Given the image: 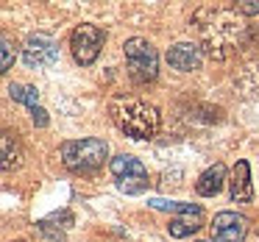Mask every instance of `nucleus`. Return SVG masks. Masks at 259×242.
Segmentation results:
<instances>
[{
  "label": "nucleus",
  "instance_id": "nucleus-1",
  "mask_svg": "<svg viewBox=\"0 0 259 242\" xmlns=\"http://www.w3.org/2000/svg\"><path fill=\"white\" fill-rule=\"evenodd\" d=\"M192 23L198 31V47L214 62L231 59L248 42V28L234 6H201L192 14Z\"/></svg>",
  "mask_w": 259,
  "mask_h": 242
},
{
  "label": "nucleus",
  "instance_id": "nucleus-2",
  "mask_svg": "<svg viewBox=\"0 0 259 242\" xmlns=\"http://www.w3.org/2000/svg\"><path fill=\"white\" fill-rule=\"evenodd\" d=\"M112 120L131 139H153L162 125V114L153 103L131 95H120L112 101Z\"/></svg>",
  "mask_w": 259,
  "mask_h": 242
},
{
  "label": "nucleus",
  "instance_id": "nucleus-3",
  "mask_svg": "<svg viewBox=\"0 0 259 242\" xmlns=\"http://www.w3.org/2000/svg\"><path fill=\"white\" fill-rule=\"evenodd\" d=\"M109 156V148L103 139H95V136H84V139H70L62 145L59 151V159L62 164L70 170V173H92L98 170Z\"/></svg>",
  "mask_w": 259,
  "mask_h": 242
},
{
  "label": "nucleus",
  "instance_id": "nucleus-4",
  "mask_svg": "<svg viewBox=\"0 0 259 242\" xmlns=\"http://www.w3.org/2000/svg\"><path fill=\"white\" fill-rule=\"evenodd\" d=\"M125 53V67H128V78L134 84H151L159 75V53L142 36H134L123 45Z\"/></svg>",
  "mask_w": 259,
  "mask_h": 242
},
{
  "label": "nucleus",
  "instance_id": "nucleus-5",
  "mask_svg": "<svg viewBox=\"0 0 259 242\" xmlns=\"http://www.w3.org/2000/svg\"><path fill=\"white\" fill-rule=\"evenodd\" d=\"M103 42H106V34H103L98 25H90V23H81L73 28L70 34V51H73V59L81 64V67H90L92 62L98 59Z\"/></svg>",
  "mask_w": 259,
  "mask_h": 242
},
{
  "label": "nucleus",
  "instance_id": "nucleus-6",
  "mask_svg": "<svg viewBox=\"0 0 259 242\" xmlns=\"http://www.w3.org/2000/svg\"><path fill=\"white\" fill-rule=\"evenodd\" d=\"M109 170H112L117 186L123 192H128V195H137V192H142L148 186V170L134 156H125V153L123 156H114L109 162Z\"/></svg>",
  "mask_w": 259,
  "mask_h": 242
},
{
  "label": "nucleus",
  "instance_id": "nucleus-7",
  "mask_svg": "<svg viewBox=\"0 0 259 242\" xmlns=\"http://www.w3.org/2000/svg\"><path fill=\"white\" fill-rule=\"evenodd\" d=\"M209 231H212V242H245L248 217L237 212H220L214 214Z\"/></svg>",
  "mask_w": 259,
  "mask_h": 242
},
{
  "label": "nucleus",
  "instance_id": "nucleus-8",
  "mask_svg": "<svg viewBox=\"0 0 259 242\" xmlns=\"http://www.w3.org/2000/svg\"><path fill=\"white\" fill-rule=\"evenodd\" d=\"M23 59H25L28 67H51L59 59V47L51 36L34 34V36H28V42H25V47H23Z\"/></svg>",
  "mask_w": 259,
  "mask_h": 242
},
{
  "label": "nucleus",
  "instance_id": "nucleus-9",
  "mask_svg": "<svg viewBox=\"0 0 259 242\" xmlns=\"http://www.w3.org/2000/svg\"><path fill=\"white\" fill-rule=\"evenodd\" d=\"M201 47L192 45V42H179V45H173L167 51V64L173 70H179V73H192V70L201 67Z\"/></svg>",
  "mask_w": 259,
  "mask_h": 242
},
{
  "label": "nucleus",
  "instance_id": "nucleus-10",
  "mask_svg": "<svg viewBox=\"0 0 259 242\" xmlns=\"http://www.w3.org/2000/svg\"><path fill=\"white\" fill-rule=\"evenodd\" d=\"M229 189H231V201L234 203H248L253 198V184H251V167H248L245 159L234 164L231 170V181H229Z\"/></svg>",
  "mask_w": 259,
  "mask_h": 242
},
{
  "label": "nucleus",
  "instance_id": "nucleus-11",
  "mask_svg": "<svg viewBox=\"0 0 259 242\" xmlns=\"http://www.w3.org/2000/svg\"><path fill=\"white\" fill-rule=\"evenodd\" d=\"M226 178H229V173H226V164H212V167H206L201 175H198V181H195V192L198 195H203V198H212V195H218L220 189H223V184H226Z\"/></svg>",
  "mask_w": 259,
  "mask_h": 242
},
{
  "label": "nucleus",
  "instance_id": "nucleus-12",
  "mask_svg": "<svg viewBox=\"0 0 259 242\" xmlns=\"http://www.w3.org/2000/svg\"><path fill=\"white\" fill-rule=\"evenodd\" d=\"M0 148H3V162H0L3 173H12V170H17L20 164H23L25 153H23V145H20L17 134L3 131V136H0Z\"/></svg>",
  "mask_w": 259,
  "mask_h": 242
},
{
  "label": "nucleus",
  "instance_id": "nucleus-13",
  "mask_svg": "<svg viewBox=\"0 0 259 242\" xmlns=\"http://www.w3.org/2000/svg\"><path fill=\"white\" fill-rule=\"evenodd\" d=\"M148 206L159 209V212L181 214V217H203V209L195 206V203H179V201H162V198H153V201H148Z\"/></svg>",
  "mask_w": 259,
  "mask_h": 242
},
{
  "label": "nucleus",
  "instance_id": "nucleus-14",
  "mask_svg": "<svg viewBox=\"0 0 259 242\" xmlns=\"http://www.w3.org/2000/svg\"><path fill=\"white\" fill-rule=\"evenodd\" d=\"M9 95H12V101L23 103V106H28V109L39 106V92L31 84H9Z\"/></svg>",
  "mask_w": 259,
  "mask_h": 242
},
{
  "label": "nucleus",
  "instance_id": "nucleus-15",
  "mask_svg": "<svg viewBox=\"0 0 259 242\" xmlns=\"http://www.w3.org/2000/svg\"><path fill=\"white\" fill-rule=\"evenodd\" d=\"M201 225H203V217H179L167 225V234L173 236V239H184V236L195 234Z\"/></svg>",
  "mask_w": 259,
  "mask_h": 242
},
{
  "label": "nucleus",
  "instance_id": "nucleus-16",
  "mask_svg": "<svg viewBox=\"0 0 259 242\" xmlns=\"http://www.w3.org/2000/svg\"><path fill=\"white\" fill-rule=\"evenodd\" d=\"M0 51H3V59H0V73H9L14 64V56H17V47H14V42L9 39V36H3L0 39Z\"/></svg>",
  "mask_w": 259,
  "mask_h": 242
},
{
  "label": "nucleus",
  "instance_id": "nucleus-17",
  "mask_svg": "<svg viewBox=\"0 0 259 242\" xmlns=\"http://www.w3.org/2000/svg\"><path fill=\"white\" fill-rule=\"evenodd\" d=\"M234 12L242 17H253V14H259V0H240V3H234Z\"/></svg>",
  "mask_w": 259,
  "mask_h": 242
},
{
  "label": "nucleus",
  "instance_id": "nucleus-18",
  "mask_svg": "<svg viewBox=\"0 0 259 242\" xmlns=\"http://www.w3.org/2000/svg\"><path fill=\"white\" fill-rule=\"evenodd\" d=\"M31 120H34V125H39V128H45V125H48V112H45L42 106L31 109Z\"/></svg>",
  "mask_w": 259,
  "mask_h": 242
},
{
  "label": "nucleus",
  "instance_id": "nucleus-19",
  "mask_svg": "<svg viewBox=\"0 0 259 242\" xmlns=\"http://www.w3.org/2000/svg\"><path fill=\"white\" fill-rule=\"evenodd\" d=\"M206 242H212V239H206Z\"/></svg>",
  "mask_w": 259,
  "mask_h": 242
},
{
  "label": "nucleus",
  "instance_id": "nucleus-20",
  "mask_svg": "<svg viewBox=\"0 0 259 242\" xmlns=\"http://www.w3.org/2000/svg\"><path fill=\"white\" fill-rule=\"evenodd\" d=\"M17 242H23V239H17Z\"/></svg>",
  "mask_w": 259,
  "mask_h": 242
}]
</instances>
